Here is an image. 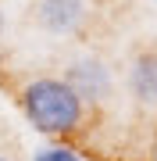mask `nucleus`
Instances as JSON below:
<instances>
[{"label": "nucleus", "mask_w": 157, "mask_h": 161, "mask_svg": "<svg viewBox=\"0 0 157 161\" xmlns=\"http://www.w3.org/2000/svg\"><path fill=\"white\" fill-rule=\"evenodd\" d=\"M128 86H132V97L143 108H157V54H139L132 61Z\"/></svg>", "instance_id": "obj_4"}, {"label": "nucleus", "mask_w": 157, "mask_h": 161, "mask_svg": "<svg viewBox=\"0 0 157 161\" xmlns=\"http://www.w3.org/2000/svg\"><path fill=\"white\" fill-rule=\"evenodd\" d=\"M154 161H157V140H154Z\"/></svg>", "instance_id": "obj_6"}, {"label": "nucleus", "mask_w": 157, "mask_h": 161, "mask_svg": "<svg viewBox=\"0 0 157 161\" xmlns=\"http://www.w3.org/2000/svg\"><path fill=\"white\" fill-rule=\"evenodd\" d=\"M64 82L75 90V97L82 104H100V100H107V93H111V72L97 58L75 61L68 68V75H64Z\"/></svg>", "instance_id": "obj_2"}, {"label": "nucleus", "mask_w": 157, "mask_h": 161, "mask_svg": "<svg viewBox=\"0 0 157 161\" xmlns=\"http://www.w3.org/2000/svg\"><path fill=\"white\" fill-rule=\"evenodd\" d=\"M22 108L29 122L47 136H68L82 125V115H86V104L75 97V90L64 79H32L29 86L22 90Z\"/></svg>", "instance_id": "obj_1"}, {"label": "nucleus", "mask_w": 157, "mask_h": 161, "mask_svg": "<svg viewBox=\"0 0 157 161\" xmlns=\"http://www.w3.org/2000/svg\"><path fill=\"white\" fill-rule=\"evenodd\" d=\"M0 32H4V14H0Z\"/></svg>", "instance_id": "obj_7"}, {"label": "nucleus", "mask_w": 157, "mask_h": 161, "mask_svg": "<svg viewBox=\"0 0 157 161\" xmlns=\"http://www.w3.org/2000/svg\"><path fill=\"white\" fill-rule=\"evenodd\" d=\"M0 161H11V158H0Z\"/></svg>", "instance_id": "obj_8"}, {"label": "nucleus", "mask_w": 157, "mask_h": 161, "mask_svg": "<svg viewBox=\"0 0 157 161\" xmlns=\"http://www.w3.org/2000/svg\"><path fill=\"white\" fill-rule=\"evenodd\" d=\"M36 161H82V158L75 150H68V147H47V150L36 154Z\"/></svg>", "instance_id": "obj_5"}, {"label": "nucleus", "mask_w": 157, "mask_h": 161, "mask_svg": "<svg viewBox=\"0 0 157 161\" xmlns=\"http://www.w3.org/2000/svg\"><path fill=\"white\" fill-rule=\"evenodd\" d=\"M36 22L54 36L75 32L86 22V0H39L36 7Z\"/></svg>", "instance_id": "obj_3"}]
</instances>
